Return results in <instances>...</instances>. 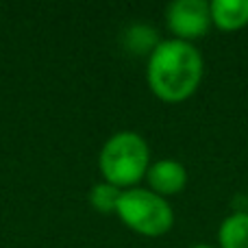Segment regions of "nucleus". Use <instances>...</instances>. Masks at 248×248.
Instances as JSON below:
<instances>
[{
  "label": "nucleus",
  "instance_id": "nucleus-7",
  "mask_svg": "<svg viewBox=\"0 0 248 248\" xmlns=\"http://www.w3.org/2000/svg\"><path fill=\"white\" fill-rule=\"evenodd\" d=\"M220 248H248V214L235 211L222 220L218 231Z\"/></svg>",
  "mask_w": 248,
  "mask_h": 248
},
{
  "label": "nucleus",
  "instance_id": "nucleus-2",
  "mask_svg": "<svg viewBox=\"0 0 248 248\" xmlns=\"http://www.w3.org/2000/svg\"><path fill=\"white\" fill-rule=\"evenodd\" d=\"M148 159L150 150L144 137L135 131H120L105 141L98 166L107 183L126 187L148 172Z\"/></svg>",
  "mask_w": 248,
  "mask_h": 248
},
{
  "label": "nucleus",
  "instance_id": "nucleus-6",
  "mask_svg": "<svg viewBox=\"0 0 248 248\" xmlns=\"http://www.w3.org/2000/svg\"><path fill=\"white\" fill-rule=\"evenodd\" d=\"M209 9L211 22L224 31H237L248 24V0H214Z\"/></svg>",
  "mask_w": 248,
  "mask_h": 248
},
{
  "label": "nucleus",
  "instance_id": "nucleus-3",
  "mask_svg": "<svg viewBox=\"0 0 248 248\" xmlns=\"http://www.w3.org/2000/svg\"><path fill=\"white\" fill-rule=\"evenodd\" d=\"M116 214L128 229L148 237L163 235L174 224V211L170 202L150 189L133 187L122 192Z\"/></svg>",
  "mask_w": 248,
  "mask_h": 248
},
{
  "label": "nucleus",
  "instance_id": "nucleus-1",
  "mask_svg": "<svg viewBox=\"0 0 248 248\" xmlns=\"http://www.w3.org/2000/svg\"><path fill=\"white\" fill-rule=\"evenodd\" d=\"M202 78V57L192 42L166 39L150 50L148 85L166 103H179L196 92Z\"/></svg>",
  "mask_w": 248,
  "mask_h": 248
},
{
  "label": "nucleus",
  "instance_id": "nucleus-8",
  "mask_svg": "<svg viewBox=\"0 0 248 248\" xmlns=\"http://www.w3.org/2000/svg\"><path fill=\"white\" fill-rule=\"evenodd\" d=\"M122 189L116 187L111 183H96L94 187L90 189V202L96 211L100 214H111V211L118 209V202H120Z\"/></svg>",
  "mask_w": 248,
  "mask_h": 248
},
{
  "label": "nucleus",
  "instance_id": "nucleus-9",
  "mask_svg": "<svg viewBox=\"0 0 248 248\" xmlns=\"http://www.w3.org/2000/svg\"><path fill=\"white\" fill-rule=\"evenodd\" d=\"M192 248H214V246H207V244H196V246H192Z\"/></svg>",
  "mask_w": 248,
  "mask_h": 248
},
{
  "label": "nucleus",
  "instance_id": "nucleus-4",
  "mask_svg": "<svg viewBox=\"0 0 248 248\" xmlns=\"http://www.w3.org/2000/svg\"><path fill=\"white\" fill-rule=\"evenodd\" d=\"M166 20L170 31L176 35V39L202 37L211 24V9L205 0H174L168 4Z\"/></svg>",
  "mask_w": 248,
  "mask_h": 248
},
{
  "label": "nucleus",
  "instance_id": "nucleus-5",
  "mask_svg": "<svg viewBox=\"0 0 248 248\" xmlns=\"http://www.w3.org/2000/svg\"><path fill=\"white\" fill-rule=\"evenodd\" d=\"M146 176H148L153 192L159 196L179 194L187 183V170L183 168V163L174 161V159H161V161L153 163L146 172Z\"/></svg>",
  "mask_w": 248,
  "mask_h": 248
}]
</instances>
